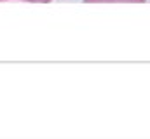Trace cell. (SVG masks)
Returning a JSON list of instances; mask_svg holds the SVG:
<instances>
[{
  "instance_id": "obj_2",
  "label": "cell",
  "mask_w": 150,
  "mask_h": 139,
  "mask_svg": "<svg viewBox=\"0 0 150 139\" xmlns=\"http://www.w3.org/2000/svg\"><path fill=\"white\" fill-rule=\"evenodd\" d=\"M0 2H5V0H0ZM21 2H40V4H49L52 0H21Z\"/></svg>"
},
{
  "instance_id": "obj_1",
  "label": "cell",
  "mask_w": 150,
  "mask_h": 139,
  "mask_svg": "<svg viewBox=\"0 0 150 139\" xmlns=\"http://www.w3.org/2000/svg\"><path fill=\"white\" fill-rule=\"evenodd\" d=\"M86 4H93V2H134V4H143L145 0H84Z\"/></svg>"
}]
</instances>
